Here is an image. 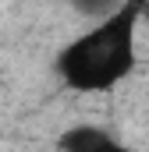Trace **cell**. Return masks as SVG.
<instances>
[{
	"instance_id": "1",
	"label": "cell",
	"mask_w": 149,
	"mask_h": 152,
	"mask_svg": "<svg viewBox=\"0 0 149 152\" xmlns=\"http://www.w3.org/2000/svg\"><path fill=\"white\" fill-rule=\"evenodd\" d=\"M146 0H124L57 57V75L74 92H110L135 67V28Z\"/></svg>"
},
{
	"instance_id": "2",
	"label": "cell",
	"mask_w": 149,
	"mask_h": 152,
	"mask_svg": "<svg viewBox=\"0 0 149 152\" xmlns=\"http://www.w3.org/2000/svg\"><path fill=\"white\" fill-rule=\"evenodd\" d=\"M117 138L107 134L103 127H92V124H78L71 131L60 134V149H74V152H89V149H114Z\"/></svg>"
},
{
	"instance_id": "3",
	"label": "cell",
	"mask_w": 149,
	"mask_h": 152,
	"mask_svg": "<svg viewBox=\"0 0 149 152\" xmlns=\"http://www.w3.org/2000/svg\"><path fill=\"white\" fill-rule=\"evenodd\" d=\"M71 4L82 14H110V11H117L124 0H71Z\"/></svg>"
}]
</instances>
